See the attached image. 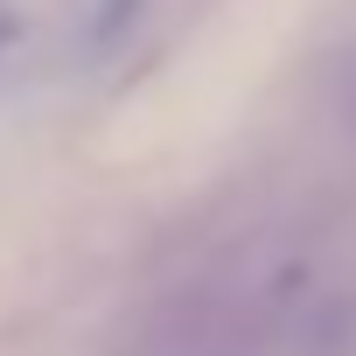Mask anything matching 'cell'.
Returning a JSON list of instances; mask_svg holds the SVG:
<instances>
[{"mask_svg": "<svg viewBox=\"0 0 356 356\" xmlns=\"http://www.w3.org/2000/svg\"><path fill=\"white\" fill-rule=\"evenodd\" d=\"M15 42H22V15H15V0H0V63L15 56Z\"/></svg>", "mask_w": 356, "mask_h": 356, "instance_id": "6da1fadb", "label": "cell"}]
</instances>
